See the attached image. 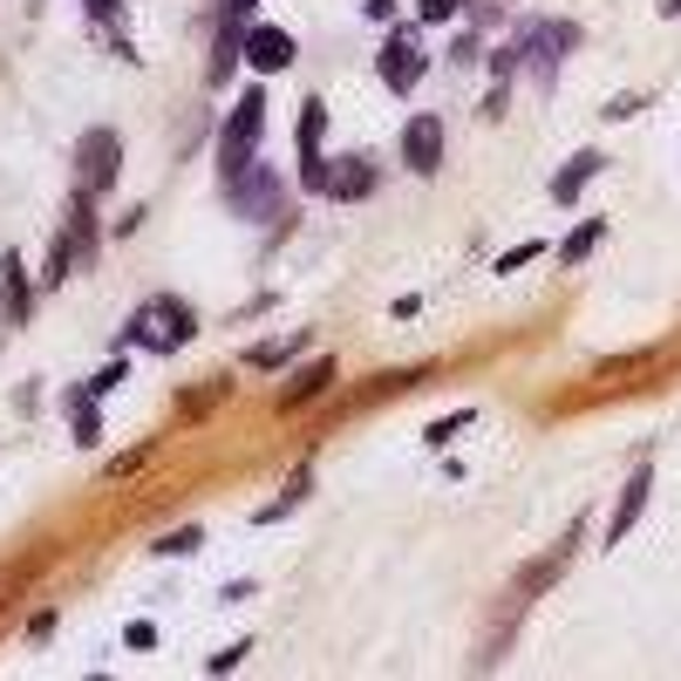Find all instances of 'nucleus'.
I'll return each mask as SVG.
<instances>
[{
  "label": "nucleus",
  "instance_id": "obj_22",
  "mask_svg": "<svg viewBox=\"0 0 681 681\" xmlns=\"http://www.w3.org/2000/svg\"><path fill=\"white\" fill-rule=\"evenodd\" d=\"M457 14V0H416V21L423 28H436V21H450Z\"/></svg>",
  "mask_w": 681,
  "mask_h": 681
},
{
  "label": "nucleus",
  "instance_id": "obj_12",
  "mask_svg": "<svg viewBox=\"0 0 681 681\" xmlns=\"http://www.w3.org/2000/svg\"><path fill=\"white\" fill-rule=\"evenodd\" d=\"M0 294H8V320L21 328V320L34 313V294H28V273H21L14 253H0Z\"/></svg>",
  "mask_w": 681,
  "mask_h": 681
},
{
  "label": "nucleus",
  "instance_id": "obj_23",
  "mask_svg": "<svg viewBox=\"0 0 681 681\" xmlns=\"http://www.w3.org/2000/svg\"><path fill=\"white\" fill-rule=\"evenodd\" d=\"M124 375H130V362H109V369H96V375H89V389H96V395H109Z\"/></svg>",
  "mask_w": 681,
  "mask_h": 681
},
{
  "label": "nucleus",
  "instance_id": "obj_6",
  "mask_svg": "<svg viewBox=\"0 0 681 681\" xmlns=\"http://www.w3.org/2000/svg\"><path fill=\"white\" fill-rule=\"evenodd\" d=\"M369 191H382V171L369 164V157H328V198H341V205H362Z\"/></svg>",
  "mask_w": 681,
  "mask_h": 681
},
{
  "label": "nucleus",
  "instance_id": "obj_3",
  "mask_svg": "<svg viewBox=\"0 0 681 681\" xmlns=\"http://www.w3.org/2000/svg\"><path fill=\"white\" fill-rule=\"evenodd\" d=\"M116 171H124V143H116V130H89L83 150H75V198H103L116 184Z\"/></svg>",
  "mask_w": 681,
  "mask_h": 681
},
{
  "label": "nucleus",
  "instance_id": "obj_8",
  "mask_svg": "<svg viewBox=\"0 0 681 681\" xmlns=\"http://www.w3.org/2000/svg\"><path fill=\"white\" fill-rule=\"evenodd\" d=\"M648 491H655V464H640V470L627 477V491H620L614 518H607V545H614V539H627V532L640 525V511H648Z\"/></svg>",
  "mask_w": 681,
  "mask_h": 681
},
{
  "label": "nucleus",
  "instance_id": "obj_2",
  "mask_svg": "<svg viewBox=\"0 0 681 681\" xmlns=\"http://www.w3.org/2000/svg\"><path fill=\"white\" fill-rule=\"evenodd\" d=\"M259 124H266V89L253 83L246 96L232 103L225 130H219V184H225V178H238V171L253 164V150H259Z\"/></svg>",
  "mask_w": 681,
  "mask_h": 681
},
{
  "label": "nucleus",
  "instance_id": "obj_20",
  "mask_svg": "<svg viewBox=\"0 0 681 681\" xmlns=\"http://www.w3.org/2000/svg\"><path fill=\"white\" fill-rule=\"evenodd\" d=\"M464 423H470V409H457V416H444V423H429V429H423V444H429V450H444Z\"/></svg>",
  "mask_w": 681,
  "mask_h": 681
},
{
  "label": "nucleus",
  "instance_id": "obj_26",
  "mask_svg": "<svg viewBox=\"0 0 681 681\" xmlns=\"http://www.w3.org/2000/svg\"><path fill=\"white\" fill-rule=\"evenodd\" d=\"M362 8H369L375 21H389V14H395V0H362Z\"/></svg>",
  "mask_w": 681,
  "mask_h": 681
},
{
  "label": "nucleus",
  "instance_id": "obj_25",
  "mask_svg": "<svg viewBox=\"0 0 681 681\" xmlns=\"http://www.w3.org/2000/svg\"><path fill=\"white\" fill-rule=\"evenodd\" d=\"M238 661H246V648H225V655H212V674H232Z\"/></svg>",
  "mask_w": 681,
  "mask_h": 681
},
{
  "label": "nucleus",
  "instance_id": "obj_16",
  "mask_svg": "<svg viewBox=\"0 0 681 681\" xmlns=\"http://www.w3.org/2000/svg\"><path fill=\"white\" fill-rule=\"evenodd\" d=\"M83 8L96 14V28L109 34V42H116V49H124V21H130V14H124V0H83ZM124 55H130V49H124Z\"/></svg>",
  "mask_w": 681,
  "mask_h": 681
},
{
  "label": "nucleus",
  "instance_id": "obj_10",
  "mask_svg": "<svg viewBox=\"0 0 681 681\" xmlns=\"http://www.w3.org/2000/svg\"><path fill=\"white\" fill-rule=\"evenodd\" d=\"M607 171V150H579V157H566V164H558V178H552V198L558 205H573V198Z\"/></svg>",
  "mask_w": 681,
  "mask_h": 681
},
{
  "label": "nucleus",
  "instance_id": "obj_17",
  "mask_svg": "<svg viewBox=\"0 0 681 681\" xmlns=\"http://www.w3.org/2000/svg\"><path fill=\"white\" fill-rule=\"evenodd\" d=\"M300 341H307V334H294V341H259V348H246V362H253V369H279Z\"/></svg>",
  "mask_w": 681,
  "mask_h": 681
},
{
  "label": "nucleus",
  "instance_id": "obj_19",
  "mask_svg": "<svg viewBox=\"0 0 681 681\" xmlns=\"http://www.w3.org/2000/svg\"><path fill=\"white\" fill-rule=\"evenodd\" d=\"M539 253H545V238H525V246H511L504 259H491V273H518V266H532Z\"/></svg>",
  "mask_w": 681,
  "mask_h": 681
},
{
  "label": "nucleus",
  "instance_id": "obj_24",
  "mask_svg": "<svg viewBox=\"0 0 681 681\" xmlns=\"http://www.w3.org/2000/svg\"><path fill=\"white\" fill-rule=\"evenodd\" d=\"M124 640L143 655V648H157V627H150V620H130V627H124Z\"/></svg>",
  "mask_w": 681,
  "mask_h": 681
},
{
  "label": "nucleus",
  "instance_id": "obj_27",
  "mask_svg": "<svg viewBox=\"0 0 681 681\" xmlns=\"http://www.w3.org/2000/svg\"><path fill=\"white\" fill-rule=\"evenodd\" d=\"M253 8V0H225V14H246Z\"/></svg>",
  "mask_w": 681,
  "mask_h": 681
},
{
  "label": "nucleus",
  "instance_id": "obj_5",
  "mask_svg": "<svg viewBox=\"0 0 681 681\" xmlns=\"http://www.w3.org/2000/svg\"><path fill=\"white\" fill-rule=\"evenodd\" d=\"M320 130H328V103L307 96L300 103V178H307V191L328 198V150H320Z\"/></svg>",
  "mask_w": 681,
  "mask_h": 681
},
{
  "label": "nucleus",
  "instance_id": "obj_21",
  "mask_svg": "<svg viewBox=\"0 0 681 681\" xmlns=\"http://www.w3.org/2000/svg\"><path fill=\"white\" fill-rule=\"evenodd\" d=\"M205 403H225V382H198L184 395V416H205Z\"/></svg>",
  "mask_w": 681,
  "mask_h": 681
},
{
  "label": "nucleus",
  "instance_id": "obj_7",
  "mask_svg": "<svg viewBox=\"0 0 681 681\" xmlns=\"http://www.w3.org/2000/svg\"><path fill=\"white\" fill-rule=\"evenodd\" d=\"M403 164L416 178H436V164H444V124L436 116H409V130H403Z\"/></svg>",
  "mask_w": 681,
  "mask_h": 681
},
{
  "label": "nucleus",
  "instance_id": "obj_15",
  "mask_svg": "<svg viewBox=\"0 0 681 681\" xmlns=\"http://www.w3.org/2000/svg\"><path fill=\"white\" fill-rule=\"evenodd\" d=\"M599 238H607V219H579V225H573V238L558 246V259H586Z\"/></svg>",
  "mask_w": 681,
  "mask_h": 681
},
{
  "label": "nucleus",
  "instance_id": "obj_18",
  "mask_svg": "<svg viewBox=\"0 0 681 681\" xmlns=\"http://www.w3.org/2000/svg\"><path fill=\"white\" fill-rule=\"evenodd\" d=\"M198 539H205L198 525H178V532H164V539H157V558H184V552H198Z\"/></svg>",
  "mask_w": 681,
  "mask_h": 681
},
{
  "label": "nucleus",
  "instance_id": "obj_1",
  "mask_svg": "<svg viewBox=\"0 0 681 681\" xmlns=\"http://www.w3.org/2000/svg\"><path fill=\"white\" fill-rule=\"evenodd\" d=\"M191 334H198V313H191L178 294L143 300V307H137V320L124 328V341H137V348H150V354H171V348H184Z\"/></svg>",
  "mask_w": 681,
  "mask_h": 681
},
{
  "label": "nucleus",
  "instance_id": "obj_11",
  "mask_svg": "<svg viewBox=\"0 0 681 681\" xmlns=\"http://www.w3.org/2000/svg\"><path fill=\"white\" fill-rule=\"evenodd\" d=\"M96 403H103V395H96L89 382L68 395V429H75V444H83V450H96V444H103V409H96Z\"/></svg>",
  "mask_w": 681,
  "mask_h": 681
},
{
  "label": "nucleus",
  "instance_id": "obj_4",
  "mask_svg": "<svg viewBox=\"0 0 681 681\" xmlns=\"http://www.w3.org/2000/svg\"><path fill=\"white\" fill-rule=\"evenodd\" d=\"M375 68H382V83H389L395 96H409V89L423 83V49H416V28H395L389 42H382V55H375Z\"/></svg>",
  "mask_w": 681,
  "mask_h": 681
},
{
  "label": "nucleus",
  "instance_id": "obj_13",
  "mask_svg": "<svg viewBox=\"0 0 681 681\" xmlns=\"http://www.w3.org/2000/svg\"><path fill=\"white\" fill-rule=\"evenodd\" d=\"M328 382H334V362H328V354H320L313 369H300V375H294L287 389H279V409H300L307 395H320V389H328Z\"/></svg>",
  "mask_w": 681,
  "mask_h": 681
},
{
  "label": "nucleus",
  "instance_id": "obj_28",
  "mask_svg": "<svg viewBox=\"0 0 681 681\" xmlns=\"http://www.w3.org/2000/svg\"><path fill=\"white\" fill-rule=\"evenodd\" d=\"M661 14H674V21H681V0H661Z\"/></svg>",
  "mask_w": 681,
  "mask_h": 681
},
{
  "label": "nucleus",
  "instance_id": "obj_14",
  "mask_svg": "<svg viewBox=\"0 0 681 681\" xmlns=\"http://www.w3.org/2000/svg\"><path fill=\"white\" fill-rule=\"evenodd\" d=\"M238 55H246V28H238V14H232V21H225V34H219V49H212V89L238 68Z\"/></svg>",
  "mask_w": 681,
  "mask_h": 681
},
{
  "label": "nucleus",
  "instance_id": "obj_9",
  "mask_svg": "<svg viewBox=\"0 0 681 681\" xmlns=\"http://www.w3.org/2000/svg\"><path fill=\"white\" fill-rule=\"evenodd\" d=\"M246 62H253V75H279L294 62V34L287 28H246Z\"/></svg>",
  "mask_w": 681,
  "mask_h": 681
}]
</instances>
